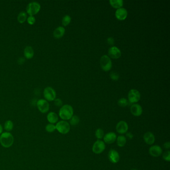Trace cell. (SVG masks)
<instances>
[{
	"label": "cell",
	"mask_w": 170,
	"mask_h": 170,
	"mask_svg": "<svg viewBox=\"0 0 170 170\" xmlns=\"http://www.w3.org/2000/svg\"><path fill=\"white\" fill-rule=\"evenodd\" d=\"M73 115V107L68 104L62 106L59 111V116L60 118L64 121L70 120Z\"/></svg>",
	"instance_id": "cell-1"
},
{
	"label": "cell",
	"mask_w": 170,
	"mask_h": 170,
	"mask_svg": "<svg viewBox=\"0 0 170 170\" xmlns=\"http://www.w3.org/2000/svg\"><path fill=\"white\" fill-rule=\"evenodd\" d=\"M14 142L13 136L10 133H3L0 136V143L5 148H9L12 146Z\"/></svg>",
	"instance_id": "cell-2"
},
{
	"label": "cell",
	"mask_w": 170,
	"mask_h": 170,
	"mask_svg": "<svg viewBox=\"0 0 170 170\" xmlns=\"http://www.w3.org/2000/svg\"><path fill=\"white\" fill-rule=\"evenodd\" d=\"M41 5L37 2L30 3L27 7V13L30 16H34L39 13L41 10Z\"/></svg>",
	"instance_id": "cell-3"
},
{
	"label": "cell",
	"mask_w": 170,
	"mask_h": 170,
	"mask_svg": "<svg viewBox=\"0 0 170 170\" xmlns=\"http://www.w3.org/2000/svg\"><path fill=\"white\" fill-rule=\"evenodd\" d=\"M100 64L102 70L105 72H108L112 67V63L110 58L107 55L101 56L100 60Z\"/></svg>",
	"instance_id": "cell-4"
},
{
	"label": "cell",
	"mask_w": 170,
	"mask_h": 170,
	"mask_svg": "<svg viewBox=\"0 0 170 170\" xmlns=\"http://www.w3.org/2000/svg\"><path fill=\"white\" fill-rule=\"evenodd\" d=\"M44 96L45 100L48 101H53L56 99V93L55 89L51 87H46L44 90Z\"/></svg>",
	"instance_id": "cell-5"
},
{
	"label": "cell",
	"mask_w": 170,
	"mask_h": 170,
	"mask_svg": "<svg viewBox=\"0 0 170 170\" xmlns=\"http://www.w3.org/2000/svg\"><path fill=\"white\" fill-rule=\"evenodd\" d=\"M56 129L60 133L63 134H66L70 132V126L69 123L66 121H60L57 123L56 125Z\"/></svg>",
	"instance_id": "cell-6"
},
{
	"label": "cell",
	"mask_w": 170,
	"mask_h": 170,
	"mask_svg": "<svg viewBox=\"0 0 170 170\" xmlns=\"http://www.w3.org/2000/svg\"><path fill=\"white\" fill-rule=\"evenodd\" d=\"M128 98L130 103H134L140 100L141 98V94L138 90L132 89L128 92Z\"/></svg>",
	"instance_id": "cell-7"
},
{
	"label": "cell",
	"mask_w": 170,
	"mask_h": 170,
	"mask_svg": "<svg viewBox=\"0 0 170 170\" xmlns=\"http://www.w3.org/2000/svg\"><path fill=\"white\" fill-rule=\"evenodd\" d=\"M105 144L104 142L97 140L94 143L92 147V151L96 154H100L105 149Z\"/></svg>",
	"instance_id": "cell-8"
},
{
	"label": "cell",
	"mask_w": 170,
	"mask_h": 170,
	"mask_svg": "<svg viewBox=\"0 0 170 170\" xmlns=\"http://www.w3.org/2000/svg\"><path fill=\"white\" fill-rule=\"evenodd\" d=\"M37 106L39 110L43 113H46L48 112L49 109V103L44 99H39L37 101Z\"/></svg>",
	"instance_id": "cell-9"
},
{
	"label": "cell",
	"mask_w": 170,
	"mask_h": 170,
	"mask_svg": "<svg viewBox=\"0 0 170 170\" xmlns=\"http://www.w3.org/2000/svg\"><path fill=\"white\" fill-rule=\"evenodd\" d=\"M108 54L109 58L113 59H118L121 56V51L117 46H113L109 48Z\"/></svg>",
	"instance_id": "cell-10"
},
{
	"label": "cell",
	"mask_w": 170,
	"mask_h": 170,
	"mask_svg": "<svg viewBox=\"0 0 170 170\" xmlns=\"http://www.w3.org/2000/svg\"><path fill=\"white\" fill-rule=\"evenodd\" d=\"M116 129L119 134H124L127 132L128 130V125L125 121H120L116 125Z\"/></svg>",
	"instance_id": "cell-11"
},
{
	"label": "cell",
	"mask_w": 170,
	"mask_h": 170,
	"mask_svg": "<svg viewBox=\"0 0 170 170\" xmlns=\"http://www.w3.org/2000/svg\"><path fill=\"white\" fill-rule=\"evenodd\" d=\"M108 159L112 163H117L120 160V155L117 151L114 149H111L108 152Z\"/></svg>",
	"instance_id": "cell-12"
},
{
	"label": "cell",
	"mask_w": 170,
	"mask_h": 170,
	"mask_svg": "<svg viewBox=\"0 0 170 170\" xmlns=\"http://www.w3.org/2000/svg\"><path fill=\"white\" fill-rule=\"evenodd\" d=\"M115 17L119 20H124L127 17L128 12L126 9L121 8L117 9L115 12Z\"/></svg>",
	"instance_id": "cell-13"
},
{
	"label": "cell",
	"mask_w": 170,
	"mask_h": 170,
	"mask_svg": "<svg viewBox=\"0 0 170 170\" xmlns=\"http://www.w3.org/2000/svg\"><path fill=\"white\" fill-rule=\"evenodd\" d=\"M162 149L161 147L158 145H154L151 147L149 150V153L150 155L154 157H158L162 154Z\"/></svg>",
	"instance_id": "cell-14"
},
{
	"label": "cell",
	"mask_w": 170,
	"mask_h": 170,
	"mask_svg": "<svg viewBox=\"0 0 170 170\" xmlns=\"http://www.w3.org/2000/svg\"><path fill=\"white\" fill-rule=\"evenodd\" d=\"M131 112L135 116H140L143 113V109L141 106L138 104H133L130 108Z\"/></svg>",
	"instance_id": "cell-15"
},
{
	"label": "cell",
	"mask_w": 170,
	"mask_h": 170,
	"mask_svg": "<svg viewBox=\"0 0 170 170\" xmlns=\"http://www.w3.org/2000/svg\"><path fill=\"white\" fill-rule=\"evenodd\" d=\"M143 139L145 142L147 144L151 145L155 142V136L153 133L151 132H147L145 133L143 136Z\"/></svg>",
	"instance_id": "cell-16"
},
{
	"label": "cell",
	"mask_w": 170,
	"mask_h": 170,
	"mask_svg": "<svg viewBox=\"0 0 170 170\" xmlns=\"http://www.w3.org/2000/svg\"><path fill=\"white\" fill-rule=\"evenodd\" d=\"M104 141L107 144H112L117 139V136L115 133L113 132L108 133L103 137Z\"/></svg>",
	"instance_id": "cell-17"
},
{
	"label": "cell",
	"mask_w": 170,
	"mask_h": 170,
	"mask_svg": "<svg viewBox=\"0 0 170 170\" xmlns=\"http://www.w3.org/2000/svg\"><path fill=\"white\" fill-rule=\"evenodd\" d=\"M65 32V29L63 27H58L55 29V31L53 32V37L55 39H58L63 37Z\"/></svg>",
	"instance_id": "cell-18"
},
{
	"label": "cell",
	"mask_w": 170,
	"mask_h": 170,
	"mask_svg": "<svg viewBox=\"0 0 170 170\" xmlns=\"http://www.w3.org/2000/svg\"><path fill=\"white\" fill-rule=\"evenodd\" d=\"M24 55L27 60L32 58L34 56V51L32 47L31 46H26L24 49Z\"/></svg>",
	"instance_id": "cell-19"
},
{
	"label": "cell",
	"mask_w": 170,
	"mask_h": 170,
	"mask_svg": "<svg viewBox=\"0 0 170 170\" xmlns=\"http://www.w3.org/2000/svg\"><path fill=\"white\" fill-rule=\"evenodd\" d=\"M47 120L51 124H55L58 120V116L55 113L51 112L47 115Z\"/></svg>",
	"instance_id": "cell-20"
},
{
	"label": "cell",
	"mask_w": 170,
	"mask_h": 170,
	"mask_svg": "<svg viewBox=\"0 0 170 170\" xmlns=\"http://www.w3.org/2000/svg\"><path fill=\"white\" fill-rule=\"evenodd\" d=\"M123 1L122 0H110L109 3L111 6L115 9L121 8L123 5Z\"/></svg>",
	"instance_id": "cell-21"
},
{
	"label": "cell",
	"mask_w": 170,
	"mask_h": 170,
	"mask_svg": "<svg viewBox=\"0 0 170 170\" xmlns=\"http://www.w3.org/2000/svg\"><path fill=\"white\" fill-rule=\"evenodd\" d=\"M116 142L118 146L120 147H123L126 144V138L123 135L119 136L117 137Z\"/></svg>",
	"instance_id": "cell-22"
},
{
	"label": "cell",
	"mask_w": 170,
	"mask_h": 170,
	"mask_svg": "<svg viewBox=\"0 0 170 170\" xmlns=\"http://www.w3.org/2000/svg\"><path fill=\"white\" fill-rule=\"evenodd\" d=\"M27 14L26 12L22 11L19 13L18 15L17 20L19 23L23 24L27 20Z\"/></svg>",
	"instance_id": "cell-23"
},
{
	"label": "cell",
	"mask_w": 170,
	"mask_h": 170,
	"mask_svg": "<svg viewBox=\"0 0 170 170\" xmlns=\"http://www.w3.org/2000/svg\"><path fill=\"white\" fill-rule=\"evenodd\" d=\"M4 128L6 131H11L14 128V124L11 120H7L5 123Z\"/></svg>",
	"instance_id": "cell-24"
},
{
	"label": "cell",
	"mask_w": 170,
	"mask_h": 170,
	"mask_svg": "<svg viewBox=\"0 0 170 170\" xmlns=\"http://www.w3.org/2000/svg\"><path fill=\"white\" fill-rule=\"evenodd\" d=\"M72 18L69 15H65L63 17L62 19V25L65 27L68 26V25L71 22Z\"/></svg>",
	"instance_id": "cell-25"
},
{
	"label": "cell",
	"mask_w": 170,
	"mask_h": 170,
	"mask_svg": "<svg viewBox=\"0 0 170 170\" xmlns=\"http://www.w3.org/2000/svg\"><path fill=\"white\" fill-rule=\"evenodd\" d=\"M80 121L79 118L77 115L72 116L70 119V124L72 126H76L79 123Z\"/></svg>",
	"instance_id": "cell-26"
},
{
	"label": "cell",
	"mask_w": 170,
	"mask_h": 170,
	"mask_svg": "<svg viewBox=\"0 0 170 170\" xmlns=\"http://www.w3.org/2000/svg\"><path fill=\"white\" fill-rule=\"evenodd\" d=\"M104 132L103 130L101 129L98 128L95 131V136L98 139H101L104 137Z\"/></svg>",
	"instance_id": "cell-27"
},
{
	"label": "cell",
	"mask_w": 170,
	"mask_h": 170,
	"mask_svg": "<svg viewBox=\"0 0 170 170\" xmlns=\"http://www.w3.org/2000/svg\"><path fill=\"white\" fill-rule=\"evenodd\" d=\"M128 101L125 98H121L118 101V104L120 107H125L128 105Z\"/></svg>",
	"instance_id": "cell-28"
},
{
	"label": "cell",
	"mask_w": 170,
	"mask_h": 170,
	"mask_svg": "<svg viewBox=\"0 0 170 170\" xmlns=\"http://www.w3.org/2000/svg\"><path fill=\"white\" fill-rule=\"evenodd\" d=\"M46 130L48 132L52 133L56 130L55 125L53 124H48L46 126Z\"/></svg>",
	"instance_id": "cell-29"
},
{
	"label": "cell",
	"mask_w": 170,
	"mask_h": 170,
	"mask_svg": "<svg viewBox=\"0 0 170 170\" xmlns=\"http://www.w3.org/2000/svg\"><path fill=\"white\" fill-rule=\"evenodd\" d=\"M110 78L114 81H117L119 79V75L116 72H112L110 74Z\"/></svg>",
	"instance_id": "cell-30"
},
{
	"label": "cell",
	"mask_w": 170,
	"mask_h": 170,
	"mask_svg": "<svg viewBox=\"0 0 170 170\" xmlns=\"http://www.w3.org/2000/svg\"><path fill=\"white\" fill-rule=\"evenodd\" d=\"M27 20L29 25H33L36 22V18L34 16H29V17L27 18Z\"/></svg>",
	"instance_id": "cell-31"
},
{
	"label": "cell",
	"mask_w": 170,
	"mask_h": 170,
	"mask_svg": "<svg viewBox=\"0 0 170 170\" xmlns=\"http://www.w3.org/2000/svg\"><path fill=\"white\" fill-rule=\"evenodd\" d=\"M163 158L164 160H165L166 161H170V151H167L165 152L163 155Z\"/></svg>",
	"instance_id": "cell-32"
},
{
	"label": "cell",
	"mask_w": 170,
	"mask_h": 170,
	"mask_svg": "<svg viewBox=\"0 0 170 170\" xmlns=\"http://www.w3.org/2000/svg\"><path fill=\"white\" fill-rule=\"evenodd\" d=\"M54 104L57 107H61L63 106V102L61 100V99L56 98L54 100Z\"/></svg>",
	"instance_id": "cell-33"
},
{
	"label": "cell",
	"mask_w": 170,
	"mask_h": 170,
	"mask_svg": "<svg viewBox=\"0 0 170 170\" xmlns=\"http://www.w3.org/2000/svg\"><path fill=\"white\" fill-rule=\"evenodd\" d=\"M107 43L109 45L112 46L115 43L114 39L112 37H109L107 39Z\"/></svg>",
	"instance_id": "cell-34"
},
{
	"label": "cell",
	"mask_w": 170,
	"mask_h": 170,
	"mask_svg": "<svg viewBox=\"0 0 170 170\" xmlns=\"http://www.w3.org/2000/svg\"><path fill=\"white\" fill-rule=\"evenodd\" d=\"M163 147L165 149H169L170 148V143L169 142H167L164 143L163 145Z\"/></svg>",
	"instance_id": "cell-35"
},
{
	"label": "cell",
	"mask_w": 170,
	"mask_h": 170,
	"mask_svg": "<svg viewBox=\"0 0 170 170\" xmlns=\"http://www.w3.org/2000/svg\"><path fill=\"white\" fill-rule=\"evenodd\" d=\"M126 137L129 139H132L133 138V135L132 133H126Z\"/></svg>",
	"instance_id": "cell-36"
},
{
	"label": "cell",
	"mask_w": 170,
	"mask_h": 170,
	"mask_svg": "<svg viewBox=\"0 0 170 170\" xmlns=\"http://www.w3.org/2000/svg\"><path fill=\"white\" fill-rule=\"evenodd\" d=\"M25 61V60L24 58H20L18 60V63L19 65H22Z\"/></svg>",
	"instance_id": "cell-37"
},
{
	"label": "cell",
	"mask_w": 170,
	"mask_h": 170,
	"mask_svg": "<svg viewBox=\"0 0 170 170\" xmlns=\"http://www.w3.org/2000/svg\"><path fill=\"white\" fill-rule=\"evenodd\" d=\"M3 132V127H2L1 124H0V134H2Z\"/></svg>",
	"instance_id": "cell-38"
},
{
	"label": "cell",
	"mask_w": 170,
	"mask_h": 170,
	"mask_svg": "<svg viewBox=\"0 0 170 170\" xmlns=\"http://www.w3.org/2000/svg\"><path fill=\"white\" fill-rule=\"evenodd\" d=\"M136 170V169H133V170Z\"/></svg>",
	"instance_id": "cell-39"
}]
</instances>
